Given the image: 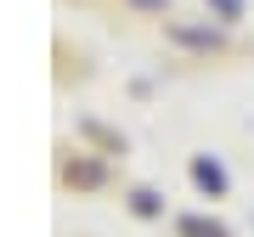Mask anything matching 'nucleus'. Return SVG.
Masks as SVG:
<instances>
[{
	"label": "nucleus",
	"mask_w": 254,
	"mask_h": 237,
	"mask_svg": "<svg viewBox=\"0 0 254 237\" xmlns=\"http://www.w3.org/2000/svg\"><path fill=\"white\" fill-rule=\"evenodd\" d=\"M192 181H198L203 192H215V198H220V192H226V170H220L215 158H198V164H192Z\"/></svg>",
	"instance_id": "f257e3e1"
},
{
	"label": "nucleus",
	"mask_w": 254,
	"mask_h": 237,
	"mask_svg": "<svg viewBox=\"0 0 254 237\" xmlns=\"http://www.w3.org/2000/svg\"><path fill=\"white\" fill-rule=\"evenodd\" d=\"M181 232H187V237H226V232H220V226H203V220H187Z\"/></svg>",
	"instance_id": "f03ea898"
},
{
	"label": "nucleus",
	"mask_w": 254,
	"mask_h": 237,
	"mask_svg": "<svg viewBox=\"0 0 254 237\" xmlns=\"http://www.w3.org/2000/svg\"><path fill=\"white\" fill-rule=\"evenodd\" d=\"M209 6H215V11H220V17H226V23H232V17H237V11H243V0H209Z\"/></svg>",
	"instance_id": "7ed1b4c3"
},
{
	"label": "nucleus",
	"mask_w": 254,
	"mask_h": 237,
	"mask_svg": "<svg viewBox=\"0 0 254 237\" xmlns=\"http://www.w3.org/2000/svg\"><path fill=\"white\" fill-rule=\"evenodd\" d=\"M136 6H153V11H164V6H170V0H136Z\"/></svg>",
	"instance_id": "20e7f679"
}]
</instances>
